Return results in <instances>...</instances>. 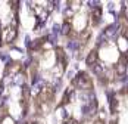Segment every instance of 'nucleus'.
Segmentation results:
<instances>
[{
  "instance_id": "nucleus-1",
  "label": "nucleus",
  "mask_w": 128,
  "mask_h": 124,
  "mask_svg": "<svg viewBox=\"0 0 128 124\" xmlns=\"http://www.w3.org/2000/svg\"><path fill=\"white\" fill-rule=\"evenodd\" d=\"M74 84H75L78 89H84V90H88V89H91V86H93V81H91V78L88 77L87 73L81 71V73H78L77 77L74 78Z\"/></svg>"
},
{
  "instance_id": "nucleus-2",
  "label": "nucleus",
  "mask_w": 128,
  "mask_h": 124,
  "mask_svg": "<svg viewBox=\"0 0 128 124\" xmlns=\"http://www.w3.org/2000/svg\"><path fill=\"white\" fill-rule=\"evenodd\" d=\"M16 28L15 27H8L6 30H5V41L6 43H10V41H13L15 40V37H16Z\"/></svg>"
},
{
  "instance_id": "nucleus-3",
  "label": "nucleus",
  "mask_w": 128,
  "mask_h": 124,
  "mask_svg": "<svg viewBox=\"0 0 128 124\" xmlns=\"http://www.w3.org/2000/svg\"><path fill=\"white\" fill-rule=\"evenodd\" d=\"M127 56L125 55H122L121 56V59H119V62H118V65H116V73L118 74H125V68H127Z\"/></svg>"
},
{
  "instance_id": "nucleus-4",
  "label": "nucleus",
  "mask_w": 128,
  "mask_h": 124,
  "mask_svg": "<svg viewBox=\"0 0 128 124\" xmlns=\"http://www.w3.org/2000/svg\"><path fill=\"white\" fill-rule=\"evenodd\" d=\"M96 61H97V52L96 50H91L90 53H88V56H87V59H85V62H87V65H94L96 64Z\"/></svg>"
},
{
  "instance_id": "nucleus-5",
  "label": "nucleus",
  "mask_w": 128,
  "mask_h": 124,
  "mask_svg": "<svg viewBox=\"0 0 128 124\" xmlns=\"http://www.w3.org/2000/svg\"><path fill=\"white\" fill-rule=\"evenodd\" d=\"M91 18H93V24H97L102 18V9L100 8H94L93 13H91Z\"/></svg>"
},
{
  "instance_id": "nucleus-6",
  "label": "nucleus",
  "mask_w": 128,
  "mask_h": 124,
  "mask_svg": "<svg viewBox=\"0 0 128 124\" xmlns=\"http://www.w3.org/2000/svg\"><path fill=\"white\" fill-rule=\"evenodd\" d=\"M116 108H118V99L115 96L111 98V111L112 112H116Z\"/></svg>"
},
{
  "instance_id": "nucleus-7",
  "label": "nucleus",
  "mask_w": 128,
  "mask_h": 124,
  "mask_svg": "<svg viewBox=\"0 0 128 124\" xmlns=\"http://www.w3.org/2000/svg\"><path fill=\"white\" fill-rule=\"evenodd\" d=\"M91 66H93V73H94V74L100 75V74L103 73V68H102V65H99V64H94V65H91Z\"/></svg>"
},
{
  "instance_id": "nucleus-8",
  "label": "nucleus",
  "mask_w": 128,
  "mask_h": 124,
  "mask_svg": "<svg viewBox=\"0 0 128 124\" xmlns=\"http://www.w3.org/2000/svg\"><path fill=\"white\" fill-rule=\"evenodd\" d=\"M69 31H71V27L68 25V22H65V24H63V30H62V33H63V34H68Z\"/></svg>"
},
{
  "instance_id": "nucleus-9",
  "label": "nucleus",
  "mask_w": 128,
  "mask_h": 124,
  "mask_svg": "<svg viewBox=\"0 0 128 124\" xmlns=\"http://www.w3.org/2000/svg\"><path fill=\"white\" fill-rule=\"evenodd\" d=\"M2 124H15V121H13L10 117H6V118L2 121Z\"/></svg>"
},
{
  "instance_id": "nucleus-10",
  "label": "nucleus",
  "mask_w": 128,
  "mask_h": 124,
  "mask_svg": "<svg viewBox=\"0 0 128 124\" xmlns=\"http://www.w3.org/2000/svg\"><path fill=\"white\" fill-rule=\"evenodd\" d=\"M65 124H78V121H75L74 118H69V120L65 121Z\"/></svg>"
},
{
  "instance_id": "nucleus-11",
  "label": "nucleus",
  "mask_w": 128,
  "mask_h": 124,
  "mask_svg": "<svg viewBox=\"0 0 128 124\" xmlns=\"http://www.w3.org/2000/svg\"><path fill=\"white\" fill-rule=\"evenodd\" d=\"M96 124H102V121H97V123H96Z\"/></svg>"
}]
</instances>
